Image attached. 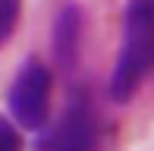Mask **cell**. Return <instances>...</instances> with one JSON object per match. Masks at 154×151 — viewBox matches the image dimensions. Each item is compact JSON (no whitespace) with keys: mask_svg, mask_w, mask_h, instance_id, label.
Here are the masks:
<instances>
[{"mask_svg":"<svg viewBox=\"0 0 154 151\" xmlns=\"http://www.w3.org/2000/svg\"><path fill=\"white\" fill-rule=\"evenodd\" d=\"M154 66V0H126L120 51L107 82V94L116 104H129L145 85Z\"/></svg>","mask_w":154,"mask_h":151,"instance_id":"6da1fadb","label":"cell"},{"mask_svg":"<svg viewBox=\"0 0 154 151\" xmlns=\"http://www.w3.org/2000/svg\"><path fill=\"white\" fill-rule=\"evenodd\" d=\"M104 123L88 88H72L57 120H47L38 132L35 151H101Z\"/></svg>","mask_w":154,"mask_h":151,"instance_id":"7a4b0ae2","label":"cell"},{"mask_svg":"<svg viewBox=\"0 0 154 151\" xmlns=\"http://www.w3.org/2000/svg\"><path fill=\"white\" fill-rule=\"evenodd\" d=\"M6 110L13 126L25 132H41L54 110V69L38 57H29L16 69L6 88Z\"/></svg>","mask_w":154,"mask_h":151,"instance_id":"3957f363","label":"cell"},{"mask_svg":"<svg viewBox=\"0 0 154 151\" xmlns=\"http://www.w3.org/2000/svg\"><path fill=\"white\" fill-rule=\"evenodd\" d=\"M82 38H85V10L75 0L57 10L51 25V57L60 72H75L82 60Z\"/></svg>","mask_w":154,"mask_h":151,"instance_id":"277c9868","label":"cell"},{"mask_svg":"<svg viewBox=\"0 0 154 151\" xmlns=\"http://www.w3.org/2000/svg\"><path fill=\"white\" fill-rule=\"evenodd\" d=\"M22 16V0H0V47L13 38Z\"/></svg>","mask_w":154,"mask_h":151,"instance_id":"5b68a950","label":"cell"},{"mask_svg":"<svg viewBox=\"0 0 154 151\" xmlns=\"http://www.w3.org/2000/svg\"><path fill=\"white\" fill-rule=\"evenodd\" d=\"M0 151H22V135L6 116H0Z\"/></svg>","mask_w":154,"mask_h":151,"instance_id":"8992f818","label":"cell"}]
</instances>
